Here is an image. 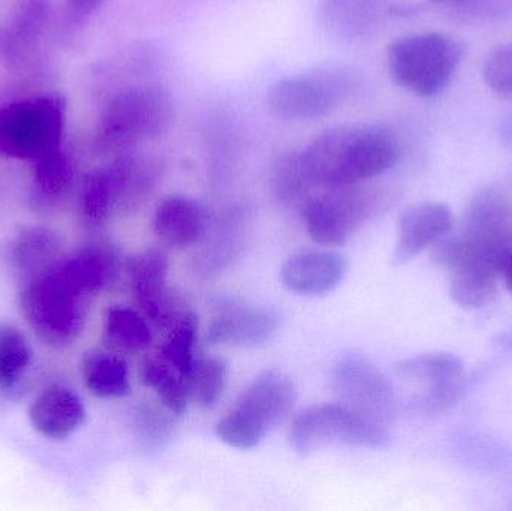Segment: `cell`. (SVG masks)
<instances>
[{
  "label": "cell",
  "instance_id": "52a82bcc",
  "mask_svg": "<svg viewBox=\"0 0 512 511\" xmlns=\"http://www.w3.org/2000/svg\"><path fill=\"white\" fill-rule=\"evenodd\" d=\"M66 101L57 93L9 102L0 108V155L35 161L62 144Z\"/></svg>",
  "mask_w": 512,
  "mask_h": 511
},
{
  "label": "cell",
  "instance_id": "484cf974",
  "mask_svg": "<svg viewBox=\"0 0 512 511\" xmlns=\"http://www.w3.org/2000/svg\"><path fill=\"white\" fill-rule=\"evenodd\" d=\"M48 0H24L12 17L5 36V50L12 59L26 56L44 32Z\"/></svg>",
  "mask_w": 512,
  "mask_h": 511
},
{
  "label": "cell",
  "instance_id": "1f68e13d",
  "mask_svg": "<svg viewBox=\"0 0 512 511\" xmlns=\"http://www.w3.org/2000/svg\"><path fill=\"white\" fill-rule=\"evenodd\" d=\"M483 78L496 95L512 96V42L489 53L484 60Z\"/></svg>",
  "mask_w": 512,
  "mask_h": 511
},
{
  "label": "cell",
  "instance_id": "d4e9b609",
  "mask_svg": "<svg viewBox=\"0 0 512 511\" xmlns=\"http://www.w3.org/2000/svg\"><path fill=\"white\" fill-rule=\"evenodd\" d=\"M168 327L167 335L159 347V359L173 366L186 378L189 369L194 365L197 350L198 317L194 312H182Z\"/></svg>",
  "mask_w": 512,
  "mask_h": 511
},
{
  "label": "cell",
  "instance_id": "9a60e30c",
  "mask_svg": "<svg viewBox=\"0 0 512 511\" xmlns=\"http://www.w3.org/2000/svg\"><path fill=\"white\" fill-rule=\"evenodd\" d=\"M451 230L453 213L447 204L441 201H426L408 207L400 218L393 263L396 266L409 263L421 252L432 248Z\"/></svg>",
  "mask_w": 512,
  "mask_h": 511
},
{
  "label": "cell",
  "instance_id": "83f0119b",
  "mask_svg": "<svg viewBox=\"0 0 512 511\" xmlns=\"http://www.w3.org/2000/svg\"><path fill=\"white\" fill-rule=\"evenodd\" d=\"M228 383V365L218 357L197 359L186 375L189 402L209 410L224 396Z\"/></svg>",
  "mask_w": 512,
  "mask_h": 511
},
{
  "label": "cell",
  "instance_id": "e0dca14e",
  "mask_svg": "<svg viewBox=\"0 0 512 511\" xmlns=\"http://www.w3.org/2000/svg\"><path fill=\"white\" fill-rule=\"evenodd\" d=\"M345 255L333 251H304L292 255L280 270L283 285L300 296H322L336 290L348 273Z\"/></svg>",
  "mask_w": 512,
  "mask_h": 511
},
{
  "label": "cell",
  "instance_id": "30bf717a",
  "mask_svg": "<svg viewBox=\"0 0 512 511\" xmlns=\"http://www.w3.org/2000/svg\"><path fill=\"white\" fill-rule=\"evenodd\" d=\"M333 389L342 404L361 416L388 423L396 414V395L384 372L366 356L349 354L333 369Z\"/></svg>",
  "mask_w": 512,
  "mask_h": 511
},
{
  "label": "cell",
  "instance_id": "836d02e7",
  "mask_svg": "<svg viewBox=\"0 0 512 511\" xmlns=\"http://www.w3.org/2000/svg\"><path fill=\"white\" fill-rule=\"evenodd\" d=\"M501 278L504 279L505 287L512 296V249L502 261Z\"/></svg>",
  "mask_w": 512,
  "mask_h": 511
},
{
  "label": "cell",
  "instance_id": "d6986e66",
  "mask_svg": "<svg viewBox=\"0 0 512 511\" xmlns=\"http://www.w3.org/2000/svg\"><path fill=\"white\" fill-rule=\"evenodd\" d=\"M56 267L72 288L90 299L116 281L119 257L110 246L93 243L60 258Z\"/></svg>",
  "mask_w": 512,
  "mask_h": 511
},
{
  "label": "cell",
  "instance_id": "7a4b0ae2",
  "mask_svg": "<svg viewBox=\"0 0 512 511\" xmlns=\"http://www.w3.org/2000/svg\"><path fill=\"white\" fill-rule=\"evenodd\" d=\"M174 119L170 93L158 84H132L105 102L96 126V146L104 152L128 153L135 144L159 137Z\"/></svg>",
  "mask_w": 512,
  "mask_h": 511
},
{
  "label": "cell",
  "instance_id": "cb8c5ba5",
  "mask_svg": "<svg viewBox=\"0 0 512 511\" xmlns=\"http://www.w3.org/2000/svg\"><path fill=\"white\" fill-rule=\"evenodd\" d=\"M75 164L60 147L33 161V189L42 203L62 200L74 185Z\"/></svg>",
  "mask_w": 512,
  "mask_h": 511
},
{
  "label": "cell",
  "instance_id": "44dd1931",
  "mask_svg": "<svg viewBox=\"0 0 512 511\" xmlns=\"http://www.w3.org/2000/svg\"><path fill=\"white\" fill-rule=\"evenodd\" d=\"M448 273L451 299L462 308H484L498 293L501 266L492 261H469Z\"/></svg>",
  "mask_w": 512,
  "mask_h": 511
},
{
  "label": "cell",
  "instance_id": "4fadbf2b",
  "mask_svg": "<svg viewBox=\"0 0 512 511\" xmlns=\"http://www.w3.org/2000/svg\"><path fill=\"white\" fill-rule=\"evenodd\" d=\"M168 257L158 249L135 255L129 263L132 294L144 317L167 327L179 317L176 297L168 285Z\"/></svg>",
  "mask_w": 512,
  "mask_h": 511
},
{
  "label": "cell",
  "instance_id": "f546056e",
  "mask_svg": "<svg viewBox=\"0 0 512 511\" xmlns=\"http://www.w3.org/2000/svg\"><path fill=\"white\" fill-rule=\"evenodd\" d=\"M32 362L26 335L12 324H0V389H12Z\"/></svg>",
  "mask_w": 512,
  "mask_h": 511
},
{
  "label": "cell",
  "instance_id": "ba28073f",
  "mask_svg": "<svg viewBox=\"0 0 512 511\" xmlns=\"http://www.w3.org/2000/svg\"><path fill=\"white\" fill-rule=\"evenodd\" d=\"M300 455L319 452L336 441L366 449H382L391 441L388 426L355 413L348 405L319 404L301 411L288 435Z\"/></svg>",
  "mask_w": 512,
  "mask_h": 511
},
{
  "label": "cell",
  "instance_id": "277c9868",
  "mask_svg": "<svg viewBox=\"0 0 512 511\" xmlns=\"http://www.w3.org/2000/svg\"><path fill=\"white\" fill-rule=\"evenodd\" d=\"M465 54V45L447 33H414L391 42L387 66L391 80L421 98L447 89Z\"/></svg>",
  "mask_w": 512,
  "mask_h": 511
},
{
  "label": "cell",
  "instance_id": "d6a6232c",
  "mask_svg": "<svg viewBox=\"0 0 512 511\" xmlns=\"http://www.w3.org/2000/svg\"><path fill=\"white\" fill-rule=\"evenodd\" d=\"M107 0H65V18L69 26L86 23Z\"/></svg>",
  "mask_w": 512,
  "mask_h": 511
},
{
  "label": "cell",
  "instance_id": "e575fe53",
  "mask_svg": "<svg viewBox=\"0 0 512 511\" xmlns=\"http://www.w3.org/2000/svg\"><path fill=\"white\" fill-rule=\"evenodd\" d=\"M433 3H454L459 2V0H430Z\"/></svg>",
  "mask_w": 512,
  "mask_h": 511
},
{
  "label": "cell",
  "instance_id": "ac0fdd59",
  "mask_svg": "<svg viewBox=\"0 0 512 511\" xmlns=\"http://www.w3.org/2000/svg\"><path fill=\"white\" fill-rule=\"evenodd\" d=\"M210 218L206 207L188 195L162 198L153 215L156 236L170 248L185 249L206 236Z\"/></svg>",
  "mask_w": 512,
  "mask_h": 511
},
{
  "label": "cell",
  "instance_id": "5bb4252c",
  "mask_svg": "<svg viewBox=\"0 0 512 511\" xmlns=\"http://www.w3.org/2000/svg\"><path fill=\"white\" fill-rule=\"evenodd\" d=\"M279 314L273 309L233 305L221 309L210 321V345L256 348L273 341L279 332Z\"/></svg>",
  "mask_w": 512,
  "mask_h": 511
},
{
  "label": "cell",
  "instance_id": "9c48e42d",
  "mask_svg": "<svg viewBox=\"0 0 512 511\" xmlns=\"http://www.w3.org/2000/svg\"><path fill=\"white\" fill-rule=\"evenodd\" d=\"M153 179L149 159L131 152L116 156L105 167L93 170L84 179L80 192V213L90 227L107 224L114 213L147 191Z\"/></svg>",
  "mask_w": 512,
  "mask_h": 511
},
{
  "label": "cell",
  "instance_id": "7c38bea8",
  "mask_svg": "<svg viewBox=\"0 0 512 511\" xmlns=\"http://www.w3.org/2000/svg\"><path fill=\"white\" fill-rule=\"evenodd\" d=\"M369 215V201L357 191L331 188L330 194L312 198L304 209L310 239L322 246H343Z\"/></svg>",
  "mask_w": 512,
  "mask_h": 511
},
{
  "label": "cell",
  "instance_id": "f1b7e54d",
  "mask_svg": "<svg viewBox=\"0 0 512 511\" xmlns=\"http://www.w3.org/2000/svg\"><path fill=\"white\" fill-rule=\"evenodd\" d=\"M394 371L403 380L420 381L430 387L441 386L463 377V362L451 353H430L400 360Z\"/></svg>",
  "mask_w": 512,
  "mask_h": 511
},
{
  "label": "cell",
  "instance_id": "7402d4cb",
  "mask_svg": "<svg viewBox=\"0 0 512 511\" xmlns=\"http://www.w3.org/2000/svg\"><path fill=\"white\" fill-rule=\"evenodd\" d=\"M84 386L96 398L120 399L131 393L128 363L111 351H90L81 362Z\"/></svg>",
  "mask_w": 512,
  "mask_h": 511
},
{
  "label": "cell",
  "instance_id": "8992f818",
  "mask_svg": "<svg viewBox=\"0 0 512 511\" xmlns=\"http://www.w3.org/2000/svg\"><path fill=\"white\" fill-rule=\"evenodd\" d=\"M358 89L349 66L322 65L280 78L267 92V105L283 120H315L342 107Z\"/></svg>",
  "mask_w": 512,
  "mask_h": 511
},
{
  "label": "cell",
  "instance_id": "4316f807",
  "mask_svg": "<svg viewBox=\"0 0 512 511\" xmlns=\"http://www.w3.org/2000/svg\"><path fill=\"white\" fill-rule=\"evenodd\" d=\"M141 380L146 387L155 392L165 410L174 416H182L189 405L186 378L162 359L146 360L141 369Z\"/></svg>",
  "mask_w": 512,
  "mask_h": 511
},
{
  "label": "cell",
  "instance_id": "5b68a950",
  "mask_svg": "<svg viewBox=\"0 0 512 511\" xmlns=\"http://www.w3.org/2000/svg\"><path fill=\"white\" fill-rule=\"evenodd\" d=\"M297 398V387L288 375L276 369L262 372L216 426L219 441L233 449H255L291 413Z\"/></svg>",
  "mask_w": 512,
  "mask_h": 511
},
{
  "label": "cell",
  "instance_id": "603a6c76",
  "mask_svg": "<svg viewBox=\"0 0 512 511\" xmlns=\"http://www.w3.org/2000/svg\"><path fill=\"white\" fill-rule=\"evenodd\" d=\"M104 338L111 350L137 354L153 344V333L147 318L126 306L108 309L104 321Z\"/></svg>",
  "mask_w": 512,
  "mask_h": 511
},
{
  "label": "cell",
  "instance_id": "ffe728a7",
  "mask_svg": "<svg viewBox=\"0 0 512 511\" xmlns=\"http://www.w3.org/2000/svg\"><path fill=\"white\" fill-rule=\"evenodd\" d=\"M62 239L53 228L30 225L21 228L6 248V261L21 279L41 275L60 260Z\"/></svg>",
  "mask_w": 512,
  "mask_h": 511
},
{
  "label": "cell",
  "instance_id": "8fae6325",
  "mask_svg": "<svg viewBox=\"0 0 512 511\" xmlns=\"http://www.w3.org/2000/svg\"><path fill=\"white\" fill-rule=\"evenodd\" d=\"M511 207L496 188H483L469 201L457 236L471 251L502 263L511 251Z\"/></svg>",
  "mask_w": 512,
  "mask_h": 511
},
{
  "label": "cell",
  "instance_id": "2e32d148",
  "mask_svg": "<svg viewBox=\"0 0 512 511\" xmlns=\"http://www.w3.org/2000/svg\"><path fill=\"white\" fill-rule=\"evenodd\" d=\"M87 410L75 390L54 384L42 390L27 410L32 428L47 440L63 441L80 431Z\"/></svg>",
  "mask_w": 512,
  "mask_h": 511
},
{
  "label": "cell",
  "instance_id": "4dcf8cb0",
  "mask_svg": "<svg viewBox=\"0 0 512 511\" xmlns=\"http://www.w3.org/2000/svg\"><path fill=\"white\" fill-rule=\"evenodd\" d=\"M135 431L147 450H158L173 437L174 422L156 408L143 407L135 414Z\"/></svg>",
  "mask_w": 512,
  "mask_h": 511
},
{
  "label": "cell",
  "instance_id": "6da1fadb",
  "mask_svg": "<svg viewBox=\"0 0 512 511\" xmlns=\"http://www.w3.org/2000/svg\"><path fill=\"white\" fill-rule=\"evenodd\" d=\"M400 158L396 132L381 123H345L313 138L300 153L312 185L351 188L391 170Z\"/></svg>",
  "mask_w": 512,
  "mask_h": 511
},
{
  "label": "cell",
  "instance_id": "3957f363",
  "mask_svg": "<svg viewBox=\"0 0 512 511\" xmlns=\"http://www.w3.org/2000/svg\"><path fill=\"white\" fill-rule=\"evenodd\" d=\"M89 300L66 282L56 264L24 281L18 296L21 315L30 329L54 348L69 347L80 338Z\"/></svg>",
  "mask_w": 512,
  "mask_h": 511
}]
</instances>
